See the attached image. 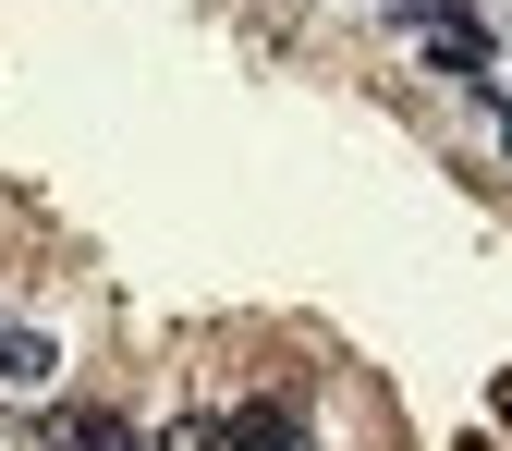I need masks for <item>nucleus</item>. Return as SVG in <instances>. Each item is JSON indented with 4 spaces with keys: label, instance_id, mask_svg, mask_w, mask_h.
<instances>
[{
    "label": "nucleus",
    "instance_id": "obj_1",
    "mask_svg": "<svg viewBox=\"0 0 512 451\" xmlns=\"http://www.w3.org/2000/svg\"><path fill=\"white\" fill-rule=\"evenodd\" d=\"M0 366H13V378H49V342L37 330H0Z\"/></svg>",
    "mask_w": 512,
    "mask_h": 451
}]
</instances>
